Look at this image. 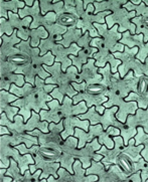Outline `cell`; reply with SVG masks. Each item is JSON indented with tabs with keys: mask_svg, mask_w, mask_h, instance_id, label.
<instances>
[{
	"mask_svg": "<svg viewBox=\"0 0 148 182\" xmlns=\"http://www.w3.org/2000/svg\"><path fill=\"white\" fill-rule=\"evenodd\" d=\"M65 127L67 128L66 132H63L62 133V137L63 140H66V138L67 136H71L73 135L74 133V127L75 126H79V127H83L85 129V131L88 130V127H89V123L90 121L86 120L85 122H82V121H80L78 119L74 118V117H71V118H67L65 121Z\"/></svg>",
	"mask_w": 148,
	"mask_h": 182,
	"instance_id": "1",
	"label": "cell"
},
{
	"mask_svg": "<svg viewBox=\"0 0 148 182\" xmlns=\"http://www.w3.org/2000/svg\"><path fill=\"white\" fill-rule=\"evenodd\" d=\"M19 11V16L21 18H23L25 16V14L28 15V17L31 15L33 17H37L39 14V10H38V1H35V4L33 5V8H29V7H24L22 10H18Z\"/></svg>",
	"mask_w": 148,
	"mask_h": 182,
	"instance_id": "2",
	"label": "cell"
},
{
	"mask_svg": "<svg viewBox=\"0 0 148 182\" xmlns=\"http://www.w3.org/2000/svg\"><path fill=\"white\" fill-rule=\"evenodd\" d=\"M33 84H25L24 87H23L22 89H17L16 84H11L10 92L12 93V94L18 96V97H23V96H25L27 94V92H26L27 89H31V88H33Z\"/></svg>",
	"mask_w": 148,
	"mask_h": 182,
	"instance_id": "3",
	"label": "cell"
},
{
	"mask_svg": "<svg viewBox=\"0 0 148 182\" xmlns=\"http://www.w3.org/2000/svg\"><path fill=\"white\" fill-rule=\"evenodd\" d=\"M131 179L133 181H140L141 179H140V173H137L136 175H133L131 177Z\"/></svg>",
	"mask_w": 148,
	"mask_h": 182,
	"instance_id": "4",
	"label": "cell"
},
{
	"mask_svg": "<svg viewBox=\"0 0 148 182\" xmlns=\"http://www.w3.org/2000/svg\"><path fill=\"white\" fill-rule=\"evenodd\" d=\"M1 134H2V135H3V134H9V132L7 131V129H6V128L1 127Z\"/></svg>",
	"mask_w": 148,
	"mask_h": 182,
	"instance_id": "5",
	"label": "cell"
}]
</instances>
